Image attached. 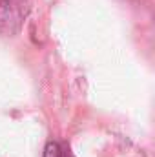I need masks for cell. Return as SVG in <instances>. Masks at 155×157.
<instances>
[{"label":"cell","mask_w":155,"mask_h":157,"mask_svg":"<svg viewBox=\"0 0 155 157\" xmlns=\"http://www.w3.org/2000/svg\"><path fill=\"white\" fill-rule=\"evenodd\" d=\"M62 157H73V154L70 150H62Z\"/></svg>","instance_id":"cell-3"},{"label":"cell","mask_w":155,"mask_h":157,"mask_svg":"<svg viewBox=\"0 0 155 157\" xmlns=\"http://www.w3.org/2000/svg\"><path fill=\"white\" fill-rule=\"evenodd\" d=\"M29 13V0H0V31L15 35Z\"/></svg>","instance_id":"cell-1"},{"label":"cell","mask_w":155,"mask_h":157,"mask_svg":"<svg viewBox=\"0 0 155 157\" xmlns=\"http://www.w3.org/2000/svg\"><path fill=\"white\" fill-rule=\"evenodd\" d=\"M44 157H62V148L59 143H53L49 141L44 148Z\"/></svg>","instance_id":"cell-2"}]
</instances>
